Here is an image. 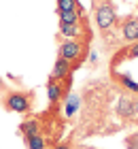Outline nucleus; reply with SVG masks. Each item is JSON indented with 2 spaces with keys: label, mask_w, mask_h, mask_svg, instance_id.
I'll return each mask as SVG.
<instances>
[{
  "label": "nucleus",
  "mask_w": 138,
  "mask_h": 149,
  "mask_svg": "<svg viewBox=\"0 0 138 149\" xmlns=\"http://www.w3.org/2000/svg\"><path fill=\"white\" fill-rule=\"evenodd\" d=\"M30 98L26 96V94L21 92H11V94H6V98H4V109L6 111H13V113H28L30 111Z\"/></svg>",
  "instance_id": "obj_1"
},
{
  "label": "nucleus",
  "mask_w": 138,
  "mask_h": 149,
  "mask_svg": "<svg viewBox=\"0 0 138 149\" xmlns=\"http://www.w3.org/2000/svg\"><path fill=\"white\" fill-rule=\"evenodd\" d=\"M83 45L79 43V40H74V38H66L64 43L60 45V58H64L68 60V62H77V60L83 58Z\"/></svg>",
  "instance_id": "obj_2"
},
{
  "label": "nucleus",
  "mask_w": 138,
  "mask_h": 149,
  "mask_svg": "<svg viewBox=\"0 0 138 149\" xmlns=\"http://www.w3.org/2000/svg\"><path fill=\"white\" fill-rule=\"evenodd\" d=\"M96 24H98L100 30L113 28V24H115V11H113V6H108V4L98 6V11H96Z\"/></svg>",
  "instance_id": "obj_3"
},
{
  "label": "nucleus",
  "mask_w": 138,
  "mask_h": 149,
  "mask_svg": "<svg viewBox=\"0 0 138 149\" xmlns=\"http://www.w3.org/2000/svg\"><path fill=\"white\" fill-rule=\"evenodd\" d=\"M70 70H72V62H68V60H64V58H58L55 64H53V70H51V81L66 79L68 74H70Z\"/></svg>",
  "instance_id": "obj_4"
},
{
  "label": "nucleus",
  "mask_w": 138,
  "mask_h": 149,
  "mask_svg": "<svg viewBox=\"0 0 138 149\" xmlns=\"http://www.w3.org/2000/svg\"><path fill=\"white\" fill-rule=\"evenodd\" d=\"M123 38L130 40V43L138 40V19H130V22L123 24Z\"/></svg>",
  "instance_id": "obj_5"
},
{
  "label": "nucleus",
  "mask_w": 138,
  "mask_h": 149,
  "mask_svg": "<svg viewBox=\"0 0 138 149\" xmlns=\"http://www.w3.org/2000/svg\"><path fill=\"white\" fill-rule=\"evenodd\" d=\"M19 130H21V134L26 139H30V136H34V134H40V124L36 119H26L21 126H19Z\"/></svg>",
  "instance_id": "obj_6"
},
{
  "label": "nucleus",
  "mask_w": 138,
  "mask_h": 149,
  "mask_svg": "<svg viewBox=\"0 0 138 149\" xmlns=\"http://www.w3.org/2000/svg\"><path fill=\"white\" fill-rule=\"evenodd\" d=\"M117 113H119L121 117H134V100L119 98V102H117Z\"/></svg>",
  "instance_id": "obj_7"
},
{
  "label": "nucleus",
  "mask_w": 138,
  "mask_h": 149,
  "mask_svg": "<svg viewBox=\"0 0 138 149\" xmlns=\"http://www.w3.org/2000/svg\"><path fill=\"white\" fill-rule=\"evenodd\" d=\"M62 92H64V87H62L58 81H51L49 79V85H47V96H49L51 102H58L62 98Z\"/></svg>",
  "instance_id": "obj_8"
},
{
  "label": "nucleus",
  "mask_w": 138,
  "mask_h": 149,
  "mask_svg": "<svg viewBox=\"0 0 138 149\" xmlns=\"http://www.w3.org/2000/svg\"><path fill=\"white\" fill-rule=\"evenodd\" d=\"M60 15V24H79L81 22V15L77 11H58Z\"/></svg>",
  "instance_id": "obj_9"
},
{
  "label": "nucleus",
  "mask_w": 138,
  "mask_h": 149,
  "mask_svg": "<svg viewBox=\"0 0 138 149\" xmlns=\"http://www.w3.org/2000/svg\"><path fill=\"white\" fill-rule=\"evenodd\" d=\"M60 32L66 38H77L81 28H79V24H60Z\"/></svg>",
  "instance_id": "obj_10"
},
{
  "label": "nucleus",
  "mask_w": 138,
  "mask_h": 149,
  "mask_svg": "<svg viewBox=\"0 0 138 149\" xmlns=\"http://www.w3.org/2000/svg\"><path fill=\"white\" fill-rule=\"evenodd\" d=\"M26 143H28V149H47V139L43 134H34V136L26 139Z\"/></svg>",
  "instance_id": "obj_11"
},
{
  "label": "nucleus",
  "mask_w": 138,
  "mask_h": 149,
  "mask_svg": "<svg viewBox=\"0 0 138 149\" xmlns=\"http://www.w3.org/2000/svg\"><path fill=\"white\" fill-rule=\"evenodd\" d=\"M58 11H77V0H58Z\"/></svg>",
  "instance_id": "obj_12"
},
{
  "label": "nucleus",
  "mask_w": 138,
  "mask_h": 149,
  "mask_svg": "<svg viewBox=\"0 0 138 149\" xmlns=\"http://www.w3.org/2000/svg\"><path fill=\"white\" fill-rule=\"evenodd\" d=\"M119 81H121V83L126 85V87H130V90L138 92V83H136V81H134L132 77H130V74H119Z\"/></svg>",
  "instance_id": "obj_13"
},
{
  "label": "nucleus",
  "mask_w": 138,
  "mask_h": 149,
  "mask_svg": "<svg viewBox=\"0 0 138 149\" xmlns=\"http://www.w3.org/2000/svg\"><path fill=\"white\" fill-rule=\"evenodd\" d=\"M74 111H77V96H70V104H66V115L70 117Z\"/></svg>",
  "instance_id": "obj_14"
},
{
  "label": "nucleus",
  "mask_w": 138,
  "mask_h": 149,
  "mask_svg": "<svg viewBox=\"0 0 138 149\" xmlns=\"http://www.w3.org/2000/svg\"><path fill=\"white\" fill-rule=\"evenodd\" d=\"M126 56H128V58H138V40H136V43L126 51Z\"/></svg>",
  "instance_id": "obj_15"
},
{
  "label": "nucleus",
  "mask_w": 138,
  "mask_h": 149,
  "mask_svg": "<svg viewBox=\"0 0 138 149\" xmlns=\"http://www.w3.org/2000/svg\"><path fill=\"white\" fill-rule=\"evenodd\" d=\"M53 149H70V143H58Z\"/></svg>",
  "instance_id": "obj_16"
},
{
  "label": "nucleus",
  "mask_w": 138,
  "mask_h": 149,
  "mask_svg": "<svg viewBox=\"0 0 138 149\" xmlns=\"http://www.w3.org/2000/svg\"><path fill=\"white\" fill-rule=\"evenodd\" d=\"M134 115H138V100H134Z\"/></svg>",
  "instance_id": "obj_17"
}]
</instances>
